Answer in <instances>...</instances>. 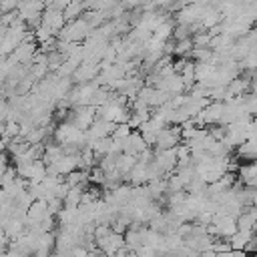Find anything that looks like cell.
I'll return each mask as SVG.
<instances>
[{
	"instance_id": "3957f363",
	"label": "cell",
	"mask_w": 257,
	"mask_h": 257,
	"mask_svg": "<svg viewBox=\"0 0 257 257\" xmlns=\"http://www.w3.org/2000/svg\"><path fill=\"white\" fill-rule=\"evenodd\" d=\"M94 118H96V108L90 106V104H82V106H78V108L72 112V120H70V122H72L76 128L86 131Z\"/></svg>"
},
{
	"instance_id": "6da1fadb",
	"label": "cell",
	"mask_w": 257,
	"mask_h": 257,
	"mask_svg": "<svg viewBox=\"0 0 257 257\" xmlns=\"http://www.w3.org/2000/svg\"><path fill=\"white\" fill-rule=\"evenodd\" d=\"M179 143H181V128H179V124H167V126H163L157 133L153 145L157 147V151H163V149H173Z\"/></svg>"
},
{
	"instance_id": "277c9868",
	"label": "cell",
	"mask_w": 257,
	"mask_h": 257,
	"mask_svg": "<svg viewBox=\"0 0 257 257\" xmlns=\"http://www.w3.org/2000/svg\"><path fill=\"white\" fill-rule=\"evenodd\" d=\"M251 237H253V231H241V229H237L231 237H227V243H229L231 249H243Z\"/></svg>"
},
{
	"instance_id": "5b68a950",
	"label": "cell",
	"mask_w": 257,
	"mask_h": 257,
	"mask_svg": "<svg viewBox=\"0 0 257 257\" xmlns=\"http://www.w3.org/2000/svg\"><path fill=\"white\" fill-rule=\"evenodd\" d=\"M237 155L241 159H247V161H253L255 159V139H247L243 141L241 145H237Z\"/></svg>"
},
{
	"instance_id": "52a82bcc",
	"label": "cell",
	"mask_w": 257,
	"mask_h": 257,
	"mask_svg": "<svg viewBox=\"0 0 257 257\" xmlns=\"http://www.w3.org/2000/svg\"><path fill=\"white\" fill-rule=\"evenodd\" d=\"M6 169H8V155L6 153H0V177L4 175Z\"/></svg>"
},
{
	"instance_id": "8992f818",
	"label": "cell",
	"mask_w": 257,
	"mask_h": 257,
	"mask_svg": "<svg viewBox=\"0 0 257 257\" xmlns=\"http://www.w3.org/2000/svg\"><path fill=\"white\" fill-rule=\"evenodd\" d=\"M215 257H251V255H247L243 249H227V251L215 253Z\"/></svg>"
},
{
	"instance_id": "7a4b0ae2",
	"label": "cell",
	"mask_w": 257,
	"mask_h": 257,
	"mask_svg": "<svg viewBox=\"0 0 257 257\" xmlns=\"http://www.w3.org/2000/svg\"><path fill=\"white\" fill-rule=\"evenodd\" d=\"M94 243L98 245V249L106 255V257H114V253L124 245V237L120 235V233H114L112 229L104 235V237H100V239H94Z\"/></svg>"
}]
</instances>
